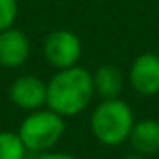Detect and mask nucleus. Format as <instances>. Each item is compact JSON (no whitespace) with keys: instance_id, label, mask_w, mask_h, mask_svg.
I'll return each instance as SVG.
<instances>
[{"instance_id":"nucleus-1","label":"nucleus","mask_w":159,"mask_h":159,"mask_svg":"<svg viewBox=\"0 0 159 159\" xmlns=\"http://www.w3.org/2000/svg\"><path fill=\"white\" fill-rule=\"evenodd\" d=\"M96 96L92 71L81 66L58 69L47 81V107L62 118L79 116Z\"/></svg>"},{"instance_id":"nucleus-2","label":"nucleus","mask_w":159,"mask_h":159,"mask_svg":"<svg viewBox=\"0 0 159 159\" xmlns=\"http://www.w3.org/2000/svg\"><path fill=\"white\" fill-rule=\"evenodd\" d=\"M135 122L133 109L124 99H101L90 114V131L98 142L114 148L129 140Z\"/></svg>"},{"instance_id":"nucleus-3","label":"nucleus","mask_w":159,"mask_h":159,"mask_svg":"<svg viewBox=\"0 0 159 159\" xmlns=\"http://www.w3.org/2000/svg\"><path fill=\"white\" fill-rule=\"evenodd\" d=\"M21 140L30 153H45L56 148L66 133V118L43 107L39 111L28 112L17 129Z\"/></svg>"},{"instance_id":"nucleus-4","label":"nucleus","mask_w":159,"mask_h":159,"mask_svg":"<svg viewBox=\"0 0 159 159\" xmlns=\"http://www.w3.org/2000/svg\"><path fill=\"white\" fill-rule=\"evenodd\" d=\"M43 56L47 64L56 71L79 66L83 56V41L67 28L52 30L43 39Z\"/></svg>"},{"instance_id":"nucleus-5","label":"nucleus","mask_w":159,"mask_h":159,"mask_svg":"<svg viewBox=\"0 0 159 159\" xmlns=\"http://www.w3.org/2000/svg\"><path fill=\"white\" fill-rule=\"evenodd\" d=\"M10 101L26 112L47 107V83L36 75H21L10 84Z\"/></svg>"},{"instance_id":"nucleus-6","label":"nucleus","mask_w":159,"mask_h":159,"mask_svg":"<svg viewBox=\"0 0 159 159\" xmlns=\"http://www.w3.org/2000/svg\"><path fill=\"white\" fill-rule=\"evenodd\" d=\"M129 84L135 94L152 98L159 94V52L139 54L129 67Z\"/></svg>"},{"instance_id":"nucleus-7","label":"nucleus","mask_w":159,"mask_h":159,"mask_svg":"<svg viewBox=\"0 0 159 159\" xmlns=\"http://www.w3.org/2000/svg\"><path fill=\"white\" fill-rule=\"evenodd\" d=\"M32 52V43L30 38L11 26L4 32H0V66L6 69H17L25 66L30 58Z\"/></svg>"},{"instance_id":"nucleus-8","label":"nucleus","mask_w":159,"mask_h":159,"mask_svg":"<svg viewBox=\"0 0 159 159\" xmlns=\"http://www.w3.org/2000/svg\"><path fill=\"white\" fill-rule=\"evenodd\" d=\"M127 142L133 152L142 153L146 157L159 153V120L144 118L135 122Z\"/></svg>"},{"instance_id":"nucleus-9","label":"nucleus","mask_w":159,"mask_h":159,"mask_svg":"<svg viewBox=\"0 0 159 159\" xmlns=\"http://www.w3.org/2000/svg\"><path fill=\"white\" fill-rule=\"evenodd\" d=\"M92 79H94L96 96H99L101 99H114L120 98V94L124 92V84H125L124 73L120 71V67L112 64L99 66L92 73Z\"/></svg>"},{"instance_id":"nucleus-10","label":"nucleus","mask_w":159,"mask_h":159,"mask_svg":"<svg viewBox=\"0 0 159 159\" xmlns=\"http://www.w3.org/2000/svg\"><path fill=\"white\" fill-rule=\"evenodd\" d=\"M28 153L17 131H0V159H26Z\"/></svg>"},{"instance_id":"nucleus-11","label":"nucleus","mask_w":159,"mask_h":159,"mask_svg":"<svg viewBox=\"0 0 159 159\" xmlns=\"http://www.w3.org/2000/svg\"><path fill=\"white\" fill-rule=\"evenodd\" d=\"M17 15H19L17 0H0V32L15 26Z\"/></svg>"},{"instance_id":"nucleus-12","label":"nucleus","mask_w":159,"mask_h":159,"mask_svg":"<svg viewBox=\"0 0 159 159\" xmlns=\"http://www.w3.org/2000/svg\"><path fill=\"white\" fill-rule=\"evenodd\" d=\"M34 159H79V157H75L71 153H66V152H54V150H51V152H45V153H38Z\"/></svg>"},{"instance_id":"nucleus-13","label":"nucleus","mask_w":159,"mask_h":159,"mask_svg":"<svg viewBox=\"0 0 159 159\" xmlns=\"http://www.w3.org/2000/svg\"><path fill=\"white\" fill-rule=\"evenodd\" d=\"M124 159H146V155H142V153H137V152H129V153H125L124 155Z\"/></svg>"}]
</instances>
